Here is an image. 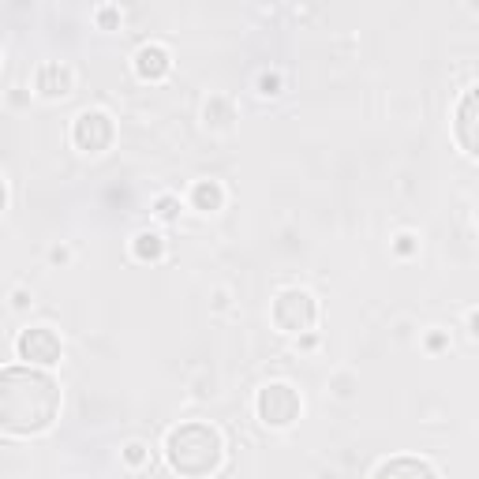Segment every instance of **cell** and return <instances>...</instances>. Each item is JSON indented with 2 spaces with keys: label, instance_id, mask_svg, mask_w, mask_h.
<instances>
[{
  "label": "cell",
  "instance_id": "obj_8",
  "mask_svg": "<svg viewBox=\"0 0 479 479\" xmlns=\"http://www.w3.org/2000/svg\"><path fill=\"white\" fill-rule=\"evenodd\" d=\"M38 94L41 97H68L71 94V68L68 64H57V60H49L38 68Z\"/></svg>",
  "mask_w": 479,
  "mask_h": 479
},
{
  "label": "cell",
  "instance_id": "obj_9",
  "mask_svg": "<svg viewBox=\"0 0 479 479\" xmlns=\"http://www.w3.org/2000/svg\"><path fill=\"white\" fill-rule=\"evenodd\" d=\"M374 479H438V472L419 457H393L374 472Z\"/></svg>",
  "mask_w": 479,
  "mask_h": 479
},
{
  "label": "cell",
  "instance_id": "obj_13",
  "mask_svg": "<svg viewBox=\"0 0 479 479\" xmlns=\"http://www.w3.org/2000/svg\"><path fill=\"white\" fill-rule=\"evenodd\" d=\"M233 120H236L233 102H225V97H214V102H207V124H210V128H229Z\"/></svg>",
  "mask_w": 479,
  "mask_h": 479
},
{
  "label": "cell",
  "instance_id": "obj_16",
  "mask_svg": "<svg viewBox=\"0 0 479 479\" xmlns=\"http://www.w3.org/2000/svg\"><path fill=\"white\" fill-rule=\"evenodd\" d=\"M176 207H180V203H176V198H172V195H165V198H158V217H165V221H172V217H176Z\"/></svg>",
  "mask_w": 479,
  "mask_h": 479
},
{
  "label": "cell",
  "instance_id": "obj_7",
  "mask_svg": "<svg viewBox=\"0 0 479 479\" xmlns=\"http://www.w3.org/2000/svg\"><path fill=\"white\" fill-rule=\"evenodd\" d=\"M169 68H172V57H169L165 45H143L135 53V71H139V79H146V83L165 79Z\"/></svg>",
  "mask_w": 479,
  "mask_h": 479
},
{
  "label": "cell",
  "instance_id": "obj_1",
  "mask_svg": "<svg viewBox=\"0 0 479 479\" xmlns=\"http://www.w3.org/2000/svg\"><path fill=\"white\" fill-rule=\"evenodd\" d=\"M60 416V382L41 367L15 364L0 371V427L8 435H41Z\"/></svg>",
  "mask_w": 479,
  "mask_h": 479
},
{
  "label": "cell",
  "instance_id": "obj_11",
  "mask_svg": "<svg viewBox=\"0 0 479 479\" xmlns=\"http://www.w3.org/2000/svg\"><path fill=\"white\" fill-rule=\"evenodd\" d=\"M191 203H195V210H203V214H217L225 207V188L217 180H198L195 191H191Z\"/></svg>",
  "mask_w": 479,
  "mask_h": 479
},
{
  "label": "cell",
  "instance_id": "obj_18",
  "mask_svg": "<svg viewBox=\"0 0 479 479\" xmlns=\"http://www.w3.org/2000/svg\"><path fill=\"white\" fill-rule=\"evenodd\" d=\"M8 210V188H5V180H0V214Z\"/></svg>",
  "mask_w": 479,
  "mask_h": 479
},
{
  "label": "cell",
  "instance_id": "obj_14",
  "mask_svg": "<svg viewBox=\"0 0 479 479\" xmlns=\"http://www.w3.org/2000/svg\"><path fill=\"white\" fill-rule=\"evenodd\" d=\"M146 457H150V449L143 442H128V446H124V461H128L132 468H139Z\"/></svg>",
  "mask_w": 479,
  "mask_h": 479
},
{
  "label": "cell",
  "instance_id": "obj_17",
  "mask_svg": "<svg viewBox=\"0 0 479 479\" xmlns=\"http://www.w3.org/2000/svg\"><path fill=\"white\" fill-rule=\"evenodd\" d=\"M412 240H416V236H409V233H405V236H397V251H401V255H412V251H416Z\"/></svg>",
  "mask_w": 479,
  "mask_h": 479
},
{
  "label": "cell",
  "instance_id": "obj_15",
  "mask_svg": "<svg viewBox=\"0 0 479 479\" xmlns=\"http://www.w3.org/2000/svg\"><path fill=\"white\" fill-rule=\"evenodd\" d=\"M259 94H266V97L281 94V75H263V79H259Z\"/></svg>",
  "mask_w": 479,
  "mask_h": 479
},
{
  "label": "cell",
  "instance_id": "obj_12",
  "mask_svg": "<svg viewBox=\"0 0 479 479\" xmlns=\"http://www.w3.org/2000/svg\"><path fill=\"white\" fill-rule=\"evenodd\" d=\"M132 251H135V259H143V263H158L161 251H165V244H161L158 233H139L135 244H132Z\"/></svg>",
  "mask_w": 479,
  "mask_h": 479
},
{
  "label": "cell",
  "instance_id": "obj_4",
  "mask_svg": "<svg viewBox=\"0 0 479 479\" xmlns=\"http://www.w3.org/2000/svg\"><path fill=\"white\" fill-rule=\"evenodd\" d=\"M299 409H304V401H299V393L289 386V382H270L259 390L255 397V412L266 427H292L299 419Z\"/></svg>",
  "mask_w": 479,
  "mask_h": 479
},
{
  "label": "cell",
  "instance_id": "obj_6",
  "mask_svg": "<svg viewBox=\"0 0 479 479\" xmlns=\"http://www.w3.org/2000/svg\"><path fill=\"white\" fill-rule=\"evenodd\" d=\"M15 352L19 360H27V367H53L60 364V334L49 330V326H31V330H23L15 337Z\"/></svg>",
  "mask_w": 479,
  "mask_h": 479
},
{
  "label": "cell",
  "instance_id": "obj_5",
  "mask_svg": "<svg viewBox=\"0 0 479 479\" xmlns=\"http://www.w3.org/2000/svg\"><path fill=\"white\" fill-rule=\"evenodd\" d=\"M113 139H116V124L102 109H87L71 124V143L79 146L83 154H106V150L113 146Z\"/></svg>",
  "mask_w": 479,
  "mask_h": 479
},
{
  "label": "cell",
  "instance_id": "obj_10",
  "mask_svg": "<svg viewBox=\"0 0 479 479\" xmlns=\"http://www.w3.org/2000/svg\"><path fill=\"white\" fill-rule=\"evenodd\" d=\"M457 143L468 158H475V90H465L457 109Z\"/></svg>",
  "mask_w": 479,
  "mask_h": 479
},
{
  "label": "cell",
  "instance_id": "obj_3",
  "mask_svg": "<svg viewBox=\"0 0 479 479\" xmlns=\"http://www.w3.org/2000/svg\"><path fill=\"white\" fill-rule=\"evenodd\" d=\"M270 315H273L277 330H285V334H308L311 326L318 322V304H315V296L304 292V289H285V292H277Z\"/></svg>",
  "mask_w": 479,
  "mask_h": 479
},
{
  "label": "cell",
  "instance_id": "obj_19",
  "mask_svg": "<svg viewBox=\"0 0 479 479\" xmlns=\"http://www.w3.org/2000/svg\"><path fill=\"white\" fill-rule=\"evenodd\" d=\"M97 19H102V23H106V27H109V23L116 19V12H113V8H102V12H97Z\"/></svg>",
  "mask_w": 479,
  "mask_h": 479
},
{
  "label": "cell",
  "instance_id": "obj_2",
  "mask_svg": "<svg viewBox=\"0 0 479 479\" xmlns=\"http://www.w3.org/2000/svg\"><path fill=\"white\" fill-rule=\"evenodd\" d=\"M165 457L169 468L184 479H210L221 461H225V438L214 423L188 419L180 427H172L165 438Z\"/></svg>",
  "mask_w": 479,
  "mask_h": 479
}]
</instances>
